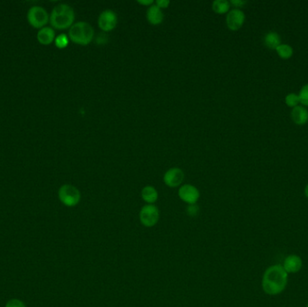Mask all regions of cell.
<instances>
[{
    "mask_svg": "<svg viewBox=\"0 0 308 307\" xmlns=\"http://www.w3.org/2000/svg\"><path fill=\"white\" fill-rule=\"evenodd\" d=\"M289 282V274L280 264L270 266L263 274L262 286L264 292L270 296L281 294Z\"/></svg>",
    "mask_w": 308,
    "mask_h": 307,
    "instance_id": "cell-1",
    "label": "cell"
},
{
    "mask_svg": "<svg viewBox=\"0 0 308 307\" xmlns=\"http://www.w3.org/2000/svg\"><path fill=\"white\" fill-rule=\"evenodd\" d=\"M75 20L73 8L68 4H60L53 9L50 15V23L57 30H65L73 27Z\"/></svg>",
    "mask_w": 308,
    "mask_h": 307,
    "instance_id": "cell-2",
    "label": "cell"
},
{
    "mask_svg": "<svg viewBox=\"0 0 308 307\" xmlns=\"http://www.w3.org/2000/svg\"><path fill=\"white\" fill-rule=\"evenodd\" d=\"M95 31L91 25L87 22H77L68 30V38L79 45H88L93 41Z\"/></svg>",
    "mask_w": 308,
    "mask_h": 307,
    "instance_id": "cell-3",
    "label": "cell"
},
{
    "mask_svg": "<svg viewBox=\"0 0 308 307\" xmlns=\"http://www.w3.org/2000/svg\"><path fill=\"white\" fill-rule=\"evenodd\" d=\"M58 196L60 201L68 207L76 206L80 203L81 198L80 190H78L76 186L69 184H65L61 186L58 192Z\"/></svg>",
    "mask_w": 308,
    "mask_h": 307,
    "instance_id": "cell-4",
    "label": "cell"
},
{
    "mask_svg": "<svg viewBox=\"0 0 308 307\" xmlns=\"http://www.w3.org/2000/svg\"><path fill=\"white\" fill-rule=\"evenodd\" d=\"M27 21L35 29H42L49 23V14L42 7L34 6L27 12Z\"/></svg>",
    "mask_w": 308,
    "mask_h": 307,
    "instance_id": "cell-5",
    "label": "cell"
},
{
    "mask_svg": "<svg viewBox=\"0 0 308 307\" xmlns=\"http://www.w3.org/2000/svg\"><path fill=\"white\" fill-rule=\"evenodd\" d=\"M141 224L145 227H153L160 219V211L154 205H145L143 206L139 214Z\"/></svg>",
    "mask_w": 308,
    "mask_h": 307,
    "instance_id": "cell-6",
    "label": "cell"
},
{
    "mask_svg": "<svg viewBox=\"0 0 308 307\" xmlns=\"http://www.w3.org/2000/svg\"><path fill=\"white\" fill-rule=\"evenodd\" d=\"M117 15L110 9L103 11L99 16V27L104 32L114 30L117 26Z\"/></svg>",
    "mask_w": 308,
    "mask_h": 307,
    "instance_id": "cell-7",
    "label": "cell"
},
{
    "mask_svg": "<svg viewBox=\"0 0 308 307\" xmlns=\"http://www.w3.org/2000/svg\"><path fill=\"white\" fill-rule=\"evenodd\" d=\"M179 197L183 202L188 205H195L200 197L199 190L191 184H185L179 190Z\"/></svg>",
    "mask_w": 308,
    "mask_h": 307,
    "instance_id": "cell-8",
    "label": "cell"
},
{
    "mask_svg": "<svg viewBox=\"0 0 308 307\" xmlns=\"http://www.w3.org/2000/svg\"><path fill=\"white\" fill-rule=\"evenodd\" d=\"M185 175L181 169L179 168H171L165 172L163 180L166 186L169 187H177L182 184Z\"/></svg>",
    "mask_w": 308,
    "mask_h": 307,
    "instance_id": "cell-9",
    "label": "cell"
},
{
    "mask_svg": "<svg viewBox=\"0 0 308 307\" xmlns=\"http://www.w3.org/2000/svg\"><path fill=\"white\" fill-rule=\"evenodd\" d=\"M245 21L244 12L238 8L232 9L226 15V26L231 31L239 30Z\"/></svg>",
    "mask_w": 308,
    "mask_h": 307,
    "instance_id": "cell-10",
    "label": "cell"
},
{
    "mask_svg": "<svg viewBox=\"0 0 308 307\" xmlns=\"http://www.w3.org/2000/svg\"><path fill=\"white\" fill-rule=\"evenodd\" d=\"M282 267L288 274L297 273L303 268V261L298 255L290 254L286 257Z\"/></svg>",
    "mask_w": 308,
    "mask_h": 307,
    "instance_id": "cell-11",
    "label": "cell"
},
{
    "mask_svg": "<svg viewBox=\"0 0 308 307\" xmlns=\"http://www.w3.org/2000/svg\"><path fill=\"white\" fill-rule=\"evenodd\" d=\"M146 17L149 23L153 26H158L163 22L164 14L162 10L155 4H152L149 7L146 12Z\"/></svg>",
    "mask_w": 308,
    "mask_h": 307,
    "instance_id": "cell-12",
    "label": "cell"
},
{
    "mask_svg": "<svg viewBox=\"0 0 308 307\" xmlns=\"http://www.w3.org/2000/svg\"><path fill=\"white\" fill-rule=\"evenodd\" d=\"M55 38V31L51 27H43L37 33V40L42 45H50Z\"/></svg>",
    "mask_w": 308,
    "mask_h": 307,
    "instance_id": "cell-13",
    "label": "cell"
},
{
    "mask_svg": "<svg viewBox=\"0 0 308 307\" xmlns=\"http://www.w3.org/2000/svg\"><path fill=\"white\" fill-rule=\"evenodd\" d=\"M291 117L295 124L303 125L308 121V111L304 106H297L294 107L291 112Z\"/></svg>",
    "mask_w": 308,
    "mask_h": 307,
    "instance_id": "cell-14",
    "label": "cell"
},
{
    "mask_svg": "<svg viewBox=\"0 0 308 307\" xmlns=\"http://www.w3.org/2000/svg\"><path fill=\"white\" fill-rule=\"evenodd\" d=\"M141 196L143 200L148 205H153L158 200L159 194L154 186H146L141 190Z\"/></svg>",
    "mask_w": 308,
    "mask_h": 307,
    "instance_id": "cell-15",
    "label": "cell"
},
{
    "mask_svg": "<svg viewBox=\"0 0 308 307\" xmlns=\"http://www.w3.org/2000/svg\"><path fill=\"white\" fill-rule=\"evenodd\" d=\"M264 43L270 49H277L281 44V39L277 33L270 32L264 37Z\"/></svg>",
    "mask_w": 308,
    "mask_h": 307,
    "instance_id": "cell-16",
    "label": "cell"
},
{
    "mask_svg": "<svg viewBox=\"0 0 308 307\" xmlns=\"http://www.w3.org/2000/svg\"><path fill=\"white\" fill-rule=\"evenodd\" d=\"M212 9L217 14H225L230 9V2L227 0H215L212 3Z\"/></svg>",
    "mask_w": 308,
    "mask_h": 307,
    "instance_id": "cell-17",
    "label": "cell"
},
{
    "mask_svg": "<svg viewBox=\"0 0 308 307\" xmlns=\"http://www.w3.org/2000/svg\"><path fill=\"white\" fill-rule=\"evenodd\" d=\"M276 51H277V53L279 55V57L284 59V60L289 59V58L293 55V49H292V47L288 45V44H280L276 49Z\"/></svg>",
    "mask_w": 308,
    "mask_h": 307,
    "instance_id": "cell-18",
    "label": "cell"
},
{
    "mask_svg": "<svg viewBox=\"0 0 308 307\" xmlns=\"http://www.w3.org/2000/svg\"><path fill=\"white\" fill-rule=\"evenodd\" d=\"M54 42L59 49H64L68 45V37L65 34H60L55 38Z\"/></svg>",
    "mask_w": 308,
    "mask_h": 307,
    "instance_id": "cell-19",
    "label": "cell"
},
{
    "mask_svg": "<svg viewBox=\"0 0 308 307\" xmlns=\"http://www.w3.org/2000/svg\"><path fill=\"white\" fill-rule=\"evenodd\" d=\"M298 98H299V103L304 106H308V84L304 85V87H302Z\"/></svg>",
    "mask_w": 308,
    "mask_h": 307,
    "instance_id": "cell-20",
    "label": "cell"
},
{
    "mask_svg": "<svg viewBox=\"0 0 308 307\" xmlns=\"http://www.w3.org/2000/svg\"><path fill=\"white\" fill-rule=\"evenodd\" d=\"M285 101L288 106H291V107H296L299 103V98L296 94L290 93L289 95L286 97Z\"/></svg>",
    "mask_w": 308,
    "mask_h": 307,
    "instance_id": "cell-21",
    "label": "cell"
},
{
    "mask_svg": "<svg viewBox=\"0 0 308 307\" xmlns=\"http://www.w3.org/2000/svg\"><path fill=\"white\" fill-rule=\"evenodd\" d=\"M6 307H27L26 304L19 299H10L8 301Z\"/></svg>",
    "mask_w": 308,
    "mask_h": 307,
    "instance_id": "cell-22",
    "label": "cell"
},
{
    "mask_svg": "<svg viewBox=\"0 0 308 307\" xmlns=\"http://www.w3.org/2000/svg\"><path fill=\"white\" fill-rule=\"evenodd\" d=\"M186 212H187L188 216H196L198 214V207L196 205V204L195 205H189L186 209Z\"/></svg>",
    "mask_w": 308,
    "mask_h": 307,
    "instance_id": "cell-23",
    "label": "cell"
},
{
    "mask_svg": "<svg viewBox=\"0 0 308 307\" xmlns=\"http://www.w3.org/2000/svg\"><path fill=\"white\" fill-rule=\"evenodd\" d=\"M154 4L158 6L160 9L161 8H167L169 5H170V1L169 0H157Z\"/></svg>",
    "mask_w": 308,
    "mask_h": 307,
    "instance_id": "cell-24",
    "label": "cell"
},
{
    "mask_svg": "<svg viewBox=\"0 0 308 307\" xmlns=\"http://www.w3.org/2000/svg\"><path fill=\"white\" fill-rule=\"evenodd\" d=\"M230 3L233 5L236 8H241V7H243V6L246 4V1H243V0H232Z\"/></svg>",
    "mask_w": 308,
    "mask_h": 307,
    "instance_id": "cell-25",
    "label": "cell"
},
{
    "mask_svg": "<svg viewBox=\"0 0 308 307\" xmlns=\"http://www.w3.org/2000/svg\"><path fill=\"white\" fill-rule=\"evenodd\" d=\"M139 4L145 5V6H152V4H154V2L152 0H149V1H138Z\"/></svg>",
    "mask_w": 308,
    "mask_h": 307,
    "instance_id": "cell-26",
    "label": "cell"
},
{
    "mask_svg": "<svg viewBox=\"0 0 308 307\" xmlns=\"http://www.w3.org/2000/svg\"><path fill=\"white\" fill-rule=\"evenodd\" d=\"M304 195H305V197L308 198V184L305 186V187H304Z\"/></svg>",
    "mask_w": 308,
    "mask_h": 307,
    "instance_id": "cell-27",
    "label": "cell"
},
{
    "mask_svg": "<svg viewBox=\"0 0 308 307\" xmlns=\"http://www.w3.org/2000/svg\"><path fill=\"white\" fill-rule=\"evenodd\" d=\"M306 307H308V303H307V304H306Z\"/></svg>",
    "mask_w": 308,
    "mask_h": 307,
    "instance_id": "cell-28",
    "label": "cell"
}]
</instances>
